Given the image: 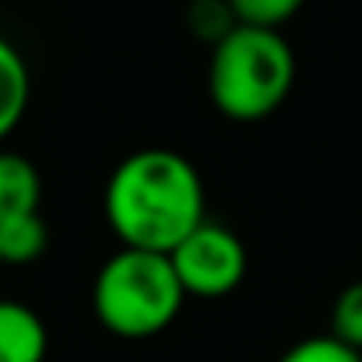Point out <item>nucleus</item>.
<instances>
[{"mask_svg": "<svg viewBox=\"0 0 362 362\" xmlns=\"http://www.w3.org/2000/svg\"><path fill=\"white\" fill-rule=\"evenodd\" d=\"M103 211L130 250L173 253L208 215L197 165L173 148H141L113 169Z\"/></svg>", "mask_w": 362, "mask_h": 362, "instance_id": "1", "label": "nucleus"}, {"mask_svg": "<svg viewBox=\"0 0 362 362\" xmlns=\"http://www.w3.org/2000/svg\"><path fill=\"white\" fill-rule=\"evenodd\" d=\"M296 53L274 28L233 25L211 49L208 95L233 123L267 120L292 92Z\"/></svg>", "mask_w": 362, "mask_h": 362, "instance_id": "2", "label": "nucleus"}, {"mask_svg": "<svg viewBox=\"0 0 362 362\" xmlns=\"http://www.w3.org/2000/svg\"><path fill=\"white\" fill-rule=\"evenodd\" d=\"M183 285L169 253L120 246L95 274L92 306L99 324L117 338H151L162 334L183 310Z\"/></svg>", "mask_w": 362, "mask_h": 362, "instance_id": "3", "label": "nucleus"}, {"mask_svg": "<svg viewBox=\"0 0 362 362\" xmlns=\"http://www.w3.org/2000/svg\"><path fill=\"white\" fill-rule=\"evenodd\" d=\"M169 260L176 267L183 292L194 299H222L236 292L246 278L243 240L233 229L208 222V218L169 253Z\"/></svg>", "mask_w": 362, "mask_h": 362, "instance_id": "4", "label": "nucleus"}, {"mask_svg": "<svg viewBox=\"0 0 362 362\" xmlns=\"http://www.w3.org/2000/svg\"><path fill=\"white\" fill-rule=\"evenodd\" d=\"M46 349L42 317L18 299H0V362H42Z\"/></svg>", "mask_w": 362, "mask_h": 362, "instance_id": "5", "label": "nucleus"}, {"mask_svg": "<svg viewBox=\"0 0 362 362\" xmlns=\"http://www.w3.org/2000/svg\"><path fill=\"white\" fill-rule=\"evenodd\" d=\"M39 201H42L39 169L18 151H0V226L35 215Z\"/></svg>", "mask_w": 362, "mask_h": 362, "instance_id": "6", "label": "nucleus"}, {"mask_svg": "<svg viewBox=\"0 0 362 362\" xmlns=\"http://www.w3.org/2000/svg\"><path fill=\"white\" fill-rule=\"evenodd\" d=\"M28 95H32V78H28V64L21 60V53L0 35V141L14 134V127L21 123L28 110Z\"/></svg>", "mask_w": 362, "mask_h": 362, "instance_id": "7", "label": "nucleus"}, {"mask_svg": "<svg viewBox=\"0 0 362 362\" xmlns=\"http://www.w3.org/2000/svg\"><path fill=\"white\" fill-rule=\"evenodd\" d=\"M46 246H49V226L39 211L0 226V264L4 267L35 264L46 253Z\"/></svg>", "mask_w": 362, "mask_h": 362, "instance_id": "8", "label": "nucleus"}, {"mask_svg": "<svg viewBox=\"0 0 362 362\" xmlns=\"http://www.w3.org/2000/svg\"><path fill=\"white\" fill-rule=\"evenodd\" d=\"M233 11L236 25H253V28H281L292 21L303 7V0H226Z\"/></svg>", "mask_w": 362, "mask_h": 362, "instance_id": "9", "label": "nucleus"}, {"mask_svg": "<svg viewBox=\"0 0 362 362\" xmlns=\"http://www.w3.org/2000/svg\"><path fill=\"white\" fill-rule=\"evenodd\" d=\"M331 334L362 356V281L345 285L341 296L334 299V310H331Z\"/></svg>", "mask_w": 362, "mask_h": 362, "instance_id": "10", "label": "nucleus"}, {"mask_svg": "<svg viewBox=\"0 0 362 362\" xmlns=\"http://www.w3.org/2000/svg\"><path fill=\"white\" fill-rule=\"evenodd\" d=\"M278 362H362V356L345 341H338L334 334H317L296 341Z\"/></svg>", "mask_w": 362, "mask_h": 362, "instance_id": "11", "label": "nucleus"}, {"mask_svg": "<svg viewBox=\"0 0 362 362\" xmlns=\"http://www.w3.org/2000/svg\"><path fill=\"white\" fill-rule=\"evenodd\" d=\"M0 267H4V264H0Z\"/></svg>", "mask_w": 362, "mask_h": 362, "instance_id": "12", "label": "nucleus"}]
</instances>
